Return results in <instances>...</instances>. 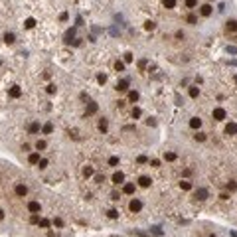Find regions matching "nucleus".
<instances>
[{"label":"nucleus","mask_w":237,"mask_h":237,"mask_svg":"<svg viewBox=\"0 0 237 237\" xmlns=\"http://www.w3.org/2000/svg\"><path fill=\"white\" fill-rule=\"evenodd\" d=\"M42 132H44V134H52L53 132V123H46V125L42 126Z\"/></svg>","instance_id":"nucleus-20"},{"label":"nucleus","mask_w":237,"mask_h":237,"mask_svg":"<svg viewBox=\"0 0 237 237\" xmlns=\"http://www.w3.org/2000/svg\"><path fill=\"white\" fill-rule=\"evenodd\" d=\"M194 138H196V140H200V142H204V140H205V134H204V132H196V134H194Z\"/></svg>","instance_id":"nucleus-39"},{"label":"nucleus","mask_w":237,"mask_h":237,"mask_svg":"<svg viewBox=\"0 0 237 237\" xmlns=\"http://www.w3.org/2000/svg\"><path fill=\"white\" fill-rule=\"evenodd\" d=\"M16 42V36H14L12 32H6L4 34V44H14Z\"/></svg>","instance_id":"nucleus-19"},{"label":"nucleus","mask_w":237,"mask_h":237,"mask_svg":"<svg viewBox=\"0 0 237 237\" xmlns=\"http://www.w3.org/2000/svg\"><path fill=\"white\" fill-rule=\"evenodd\" d=\"M180 188H182V190H186V192H188V190H192V184H190V182H188V180H182V182H180Z\"/></svg>","instance_id":"nucleus-27"},{"label":"nucleus","mask_w":237,"mask_h":237,"mask_svg":"<svg viewBox=\"0 0 237 237\" xmlns=\"http://www.w3.org/2000/svg\"><path fill=\"white\" fill-rule=\"evenodd\" d=\"M40 160H42V156H40V152H32V154L28 156V162H30V164H38Z\"/></svg>","instance_id":"nucleus-13"},{"label":"nucleus","mask_w":237,"mask_h":237,"mask_svg":"<svg viewBox=\"0 0 237 237\" xmlns=\"http://www.w3.org/2000/svg\"><path fill=\"white\" fill-rule=\"evenodd\" d=\"M144 65H146V59H140V61H138V67H140V69H144Z\"/></svg>","instance_id":"nucleus-48"},{"label":"nucleus","mask_w":237,"mask_h":237,"mask_svg":"<svg viewBox=\"0 0 237 237\" xmlns=\"http://www.w3.org/2000/svg\"><path fill=\"white\" fill-rule=\"evenodd\" d=\"M46 148H47V142H46V140H38V142H36V150H46Z\"/></svg>","instance_id":"nucleus-22"},{"label":"nucleus","mask_w":237,"mask_h":237,"mask_svg":"<svg viewBox=\"0 0 237 237\" xmlns=\"http://www.w3.org/2000/svg\"><path fill=\"white\" fill-rule=\"evenodd\" d=\"M97 81L101 83V85H105V83H107V77L103 75V73H101V75H97Z\"/></svg>","instance_id":"nucleus-42"},{"label":"nucleus","mask_w":237,"mask_h":237,"mask_svg":"<svg viewBox=\"0 0 237 237\" xmlns=\"http://www.w3.org/2000/svg\"><path fill=\"white\" fill-rule=\"evenodd\" d=\"M40 227H42V229H47V227H50V219H44V217H42V219H40Z\"/></svg>","instance_id":"nucleus-30"},{"label":"nucleus","mask_w":237,"mask_h":237,"mask_svg":"<svg viewBox=\"0 0 237 237\" xmlns=\"http://www.w3.org/2000/svg\"><path fill=\"white\" fill-rule=\"evenodd\" d=\"M111 180H113L115 186H121V184H125V174H123V172H115Z\"/></svg>","instance_id":"nucleus-5"},{"label":"nucleus","mask_w":237,"mask_h":237,"mask_svg":"<svg viewBox=\"0 0 237 237\" xmlns=\"http://www.w3.org/2000/svg\"><path fill=\"white\" fill-rule=\"evenodd\" d=\"M40 131H42L40 123H32V125L28 126V132H30V134H36V132H40Z\"/></svg>","instance_id":"nucleus-17"},{"label":"nucleus","mask_w":237,"mask_h":237,"mask_svg":"<svg viewBox=\"0 0 237 237\" xmlns=\"http://www.w3.org/2000/svg\"><path fill=\"white\" fill-rule=\"evenodd\" d=\"M235 83H237V75H235Z\"/></svg>","instance_id":"nucleus-53"},{"label":"nucleus","mask_w":237,"mask_h":237,"mask_svg":"<svg viewBox=\"0 0 237 237\" xmlns=\"http://www.w3.org/2000/svg\"><path fill=\"white\" fill-rule=\"evenodd\" d=\"M93 174H95V172H93L91 166H85V168H83V176H85V178H91Z\"/></svg>","instance_id":"nucleus-24"},{"label":"nucleus","mask_w":237,"mask_h":237,"mask_svg":"<svg viewBox=\"0 0 237 237\" xmlns=\"http://www.w3.org/2000/svg\"><path fill=\"white\" fill-rule=\"evenodd\" d=\"M8 95H10L12 99H20V97H22V87H20V85H12V87H10V91H8Z\"/></svg>","instance_id":"nucleus-4"},{"label":"nucleus","mask_w":237,"mask_h":237,"mask_svg":"<svg viewBox=\"0 0 237 237\" xmlns=\"http://www.w3.org/2000/svg\"><path fill=\"white\" fill-rule=\"evenodd\" d=\"M115 69H117V71H125V61H115Z\"/></svg>","instance_id":"nucleus-29"},{"label":"nucleus","mask_w":237,"mask_h":237,"mask_svg":"<svg viewBox=\"0 0 237 237\" xmlns=\"http://www.w3.org/2000/svg\"><path fill=\"white\" fill-rule=\"evenodd\" d=\"M24 26H26V28H34V26H36V20H34V18H28L26 22H24Z\"/></svg>","instance_id":"nucleus-35"},{"label":"nucleus","mask_w":237,"mask_h":237,"mask_svg":"<svg viewBox=\"0 0 237 237\" xmlns=\"http://www.w3.org/2000/svg\"><path fill=\"white\" fill-rule=\"evenodd\" d=\"M227 52H229V53H237V47H233V46H229V47H227Z\"/></svg>","instance_id":"nucleus-51"},{"label":"nucleus","mask_w":237,"mask_h":237,"mask_svg":"<svg viewBox=\"0 0 237 237\" xmlns=\"http://www.w3.org/2000/svg\"><path fill=\"white\" fill-rule=\"evenodd\" d=\"M132 61V53H125V63H131Z\"/></svg>","instance_id":"nucleus-45"},{"label":"nucleus","mask_w":237,"mask_h":237,"mask_svg":"<svg viewBox=\"0 0 237 237\" xmlns=\"http://www.w3.org/2000/svg\"><path fill=\"white\" fill-rule=\"evenodd\" d=\"M211 117L215 119V121H223V119L227 117V113H225V109H221V107H217V109H213V113H211Z\"/></svg>","instance_id":"nucleus-3"},{"label":"nucleus","mask_w":237,"mask_h":237,"mask_svg":"<svg viewBox=\"0 0 237 237\" xmlns=\"http://www.w3.org/2000/svg\"><path fill=\"white\" fill-rule=\"evenodd\" d=\"M231 237H237V233H235V231H231Z\"/></svg>","instance_id":"nucleus-52"},{"label":"nucleus","mask_w":237,"mask_h":237,"mask_svg":"<svg viewBox=\"0 0 237 237\" xmlns=\"http://www.w3.org/2000/svg\"><path fill=\"white\" fill-rule=\"evenodd\" d=\"M107 215L111 217V219H117V217H119V211L117 210H109V211H107Z\"/></svg>","instance_id":"nucleus-38"},{"label":"nucleus","mask_w":237,"mask_h":237,"mask_svg":"<svg viewBox=\"0 0 237 237\" xmlns=\"http://www.w3.org/2000/svg\"><path fill=\"white\" fill-rule=\"evenodd\" d=\"M131 115H132V119H138V117H140V115H142V111H140L138 107H134V109H132V111H131Z\"/></svg>","instance_id":"nucleus-31"},{"label":"nucleus","mask_w":237,"mask_h":237,"mask_svg":"<svg viewBox=\"0 0 237 237\" xmlns=\"http://www.w3.org/2000/svg\"><path fill=\"white\" fill-rule=\"evenodd\" d=\"M97 126H99V131H101V132H107V131H109V121H107V119H101Z\"/></svg>","instance_id":"nucleus-15"},{"label":"nucleus","mask_w":237,"mask_h":237,"mask_svg":"<svg viewBox=\"0 0 237 237\" xmlns=\"http://www.w3.org/2000/svg\"><path fill=\"white\" fill-rule=\"evenodd\" d=\"M111 198H113V200H119V198H121V192H113Z\"/></svg>","instance_id":"nucleus-47"},{"label":"nucleus","mask_w":237,"mask_h":237,"mask_svg":"<svg viewBox=\"0 0 237 237\" xmlns=\"http://www.w3.org/2000/svg\"><path fill=\"white\" fill-rule=\"evenodd\" d=\"M198 95H200V87H190V97L196 99Z\"/></svg>","instance_id":"nucleus-28"},{"label":"nucleus","mask_w":237,"mask_h":237,"mask_svg":"<svg viewBox=\"0 0 237 237\" xmlns=\"http://www.w3.org/2000/svg\"><path fill=\"white\" fill-rule=\"evenodd\" d=\"M196 198L200 200V202H204L205 198H208V190H205V188H198V190H196Z\"/></svg>","instance_id":"nucleus-12"},{"label":"nucleus","mask_w":237,"mask_h":237,"mask_svg":"<svg viewBox=\"0 0 237 237\" xmlns=\"http://www.w3.org/2000/svg\"><path fill=\"white\" fill-rule=\"evenodd\" d=\"M162 4H164V8H168V10H172V8L176 6V0H162Z\"/></svg>","instance_id":"nucleus-23"},{"label":"nucleus","mask_w":237,"mask_h":237,"mask_svg":"<svg viewBox=\"0 0 237 237\" xmlns=\"http://www.w3.org/2000/svg\"><path fill=\"white\" fill-rule=\"evenodd\" d=\"M97 109H99V105L95 103V101H91V103L87 105V115H95V113H97Z\"/></svg>","instance_id":"nucleus-16"},{"label":"nucleus","mask_w":237,"mask_h":237,"mask_svg":"<svg viewBox=\"0 0 237 237\" xmlns=\"http://www.w3.org/2000/svg\"><path fill=\"white\" fill-rule=\"evenodd\" d=\"M134 190H136V186L132 184V182H125V184H123V192H125L126 196H132Z\"/></svg>","instance_id":"nucleus-7"},{"label":"nucleus","mask_w":237,"mask_h":237,"mask_svg":"<svg viewBox=\"0 0 237 237\" xmlns=\"http://www.w3.org/2000/svg\"><path fill=\"white\" fill-rule=\"evenodd\" d=\"M225 134H229V136L237 134V125L235 123H227V125H225Z\"/></svg>","instance_id":"nucleus-9"},{"label":"nucleus","mask_w":237,"mask_h":237,"mask_svg":"<svg viewBox=\"0 0 237 237\" xmlns=\"http://www.w3.org/2000/svg\"><path fill=\"white\" fill-rule=\"evenodd\" d=\"M14 196L16 198H26L28 196V186L24 182H18V184L14 186Z\"/></svg>","instance_id":"nucleus-1"},{"label":"nucleus","mask_w":237,"mask_h":237,"mask_svg":"<svg viewBox=\"0 0 237 237\" xmlns=\"http://www.w3.org/2000/svg\"><path fill=\"white\" fill-rule=\"evenodd\" d=\"M115 89H117V91H129V81H126V79H123V81H119Z\"/></svg>","instance_id":"nucleus-14"},{"label":"nucleus","mask_w":237,"mask_h":237,"mask_svg":"<svg viewBox=\"0 0 237 237\" xmlns=\"http://www.w3.org/2000/svg\"><path fill=\"white\" fill-rule=\"evenodd\" d=\"M225 188H227V190H235V188H237V184H235V182H231V184H227Z\"/></svg>","instance_id":"nucleus-46"},{"label":"nucleus","mask_w":237,"mask_h":237,"mask_svg":"<svg viewBox=\"0 0 237 237\" xmlns=\"http://www.w3.org/2000/svg\"><path fill=\"white\" fill-rule=\"evenodd\" d=\"M40 210H42L40 202H28V211L30 213H40Z\"/></svg>","instance_id":"nucleus-8"},{"label":"nucleus","mask_w":237,"mask_h":237,"mask_svg":"<svg viewBox=\"0 0 237 237\" xmlns=\"http://www.w3.org/2000/svg\"><path fill=\"white\" fill-rule=\"evenodd\" d=\"M190 126L194 129V131H198V129L202 126V119H200V117H192L190 119Z\"/></svg>","instance_id":"nucleus-11"},{"label":"nucleus","mask_w":237,"mask_h":237,"mask_svg":"<svg viewBox=\"0 0 237 237\" xmlns=\"http://www.w3.org/2000/svg\"><path fill=\"white\" fill-rule=\"evenodd\" d=\"M150 164L154 166V168H158V166H160V160H150Z\"/></svg>","instance_id":"nucleus-49"},{"label":"nucleus","mask_w":237,"mask_h":237,"mask_svg":"<svg viewBox=\"0 0 237 237\" xmlns=\"http://www.w3.org/2000/svg\"><path fill=\"white\" fill-rule=\"evenodd\" d=\"M156 28V24L152 22V20H148V22H144V30H154Z\"/></svg>","instance_id":"nucleus-34"},{"label":"nucleus","mask_w":237,"mask_h":237,"mask_svg":"<svg viewBox=\"0 0 237 237\" xmlns=\"http://www.w3.org/2000/svg\"><path fill=\"white\" fill-rule=\"evenodd\" d=\"M129 101H132V103L138 101V93L136 91H131V93H129Z\"/></svg>","instance_id":"nucleus-36"},{"label":"nucleus","mask_w":237,"mask_h":237,"mask_svg":"<svg viewBox=\"0 0 237 237\" xmlns=\"http://www.w3.org/2000/svg\"><path fill=\"white\" fill-rule=\"evenodd\" d=\"M150 184H152V178H148V176H140V178H138V186H140V188H148Z\"/></svg>","instance_id":"nucleus-10"},{"label":"nucleus","mask_w":237,"mask_h":237,"mask_svg":"<svg viewBox=\"0 0 237 237\" xmlns=\"http://www.w3.org/2000/svg\"><path fill=\"white\" fill-rule=\"evenodd\" d=\"M40 219H42V217H40V213H32V215H30V223L36 225V223H40Z\"/></svg>","instance_id":"nucleus-25"},{"label":"nucleus","mask_w":237,"mask_h":237,"mask_svg":"<svg viewBox=\"0 0 237 237\" xmlns=\"http://www.w3.org/2000/svg\"><path fill=\"white\" fill-rule=\"evenodd\" d=\"M164 160L166 162H174L176 160V152H164Z\"/></svg>","instance_id":"nucleus-21"},{"label":"nucleus","mask_w":237,"mask_h":237,"mask_svg":"<svg viewBox=\"0 0 237 237\" xmlns=\"http://www.w3.org/2000/svg\"><path fill=\"white\" fill-rule=\"evenodd\" d=\"M186 22H188V24H196V22H198V18L194 16V14H190V16L186 18Z\"/></svg>","instance_id":"nucleus-41"},{"label":"nucleus","mask_w":237,"mask_h":237,"mask_svg":"<svg viewBox=\"0 0 237 237\" xmlns=\"http://www.w3.org/2000/svg\"><path fill=\"white\" fill-rule=\"evenodd\" d=\"M140 210H142V202H140L138 198H132L131 202H129V211H131V213H138Z\"/></svg>","instance_id":"nucleus-2"},{"label":"nucleus","mask_w":237,"mask_h":237,"mask_svg":"<svg viewBox=\"0 0 237 237\" xmlns=\"http://www.w3.org/2000/svg\"><path fill=\"white\" fill-rule=\"evenodd\" d=\"M136 162H138V164H146V162H148V158H146V156H138Z\"/></svg>","instance_id":"nucleus-43"},{"label":"nucleus","mask_w":237,"mask_h":237,"mask_svg":"<svg viewBox=\"0 0 237 237\" xmlns=\"http://www.w3.org/2000/svg\"><path fill=\"white\" fill-rule=\"evenodd\" d=\"M46 91H47V93H50V95H53V93H55V91H57V89H55V85H53V83H50V85H47V87H46Z\"/></svg>","instance_id":"nucleus-40"},{"label":"nucleus","mask_w":237,"mask_h":237,"mask_svg":"<svg viewBox=\"0 0 237 237\" xmlns=\"http://www.w3.org/2000/svg\"><path fill=\"white\" fill-rule=\"evenodd\" d=\"M225 30H227V32H237V22L235 20H229V22L225 24Z\"/></svg>","instance_id":"nucleus-18"},{"label":"nucleus","mask_w":237,"mask_h":237,"mask_svg":"<svg viewBox=\"0 0 237 237\" xmlns=\"http://www.w3.org/2000/svg\"><path fill=\"white\" fill-rule=\"evenodd\" d=\"M105 182V174H95V184H103Z\"/></svg>","instance_id":"nucleus-32"},{"label":"nucleus","mask_w":237,"mask_h":237,"mask_svg":"<svg viewBox=\"0 0 237 237\" xmlns=\"http://www.w3.org/2000/svg\"><path fill=\"white\" fill-rule=\"evenodd\" d=\"M53 225H55V227H61V225H63V221H61L59 217H53Z\"/></svg>","instance_id":"nucleus-44"},{"label":"nucleus","mask_w":237,"mask_h":237,"mask_svg":"<svg viewBox=\"0 0 237 237\" xmlns=\"http://www.w3.org/2000/svg\"><path fill=\"white\" fill-rule=\"evenodd\" d=\"M210 237H215V235H210Z\"/></svg>","instance_id":"nucleus-54"},{"label":"nucleus","mask_w":237,"mask_h":237,"mask_svg":"<svg viewBox=\"0 0 237 237\" xmlns=\"http://www.w3.org/2000/svg\"><path fill=\"white\" fill-rule=\"evenodd\" d=\"M117 164H119V156H111V158H109V166H113V168H115Z\"/></svg>","instance_id":"nucleus-37"},{"label":"nucleus","mask_w":237,"mask_h":237,"mask_svg":"<svg viewBox=\"0 0 237 237\" xmlns=\"http://www.w3.org/2000/svg\"><path fill=\"white\" fill-rule=\"evenodd\" d=\"M184 4H186V8H190V10H194V8L198 6V0H186Z\"/></svg>","instance_id":"nucleus-26"},{"label":"nucleus","mask_w":237,"mask_h":237,"mask_svg":"<svg viewBox=\"0 0 237 237\" xmlns=\"http://www.w3.org/2000/svg\"><path fill=\"white\" fill-rule=\"evenodd\" d=\"M38 168H40V170H46V168H47V160H46V158H42V160L38 162Z\"/></svg>","instance_id":"nucleus-33"},{"label":"nucleus","mask_w":237,"mask_h":237,"mask_svg":"<svg viewBox=\"0 0 237 237\" xmlns=\"http://www.w3.org/2000/svg\"><path fill=\"white\" fill-rule=\"evenodd\" d=\"M4 217H6V211H4V210H2V208H0V221H2Z\"/></svg>","instance_id":"nucleus-50"},{"label":"nucleus","mask_w":237,"mask_h":237,"mask_svg":"<svg viewBox=\"0 0 237 237\" xmlns=\"http://www.w3.org/2000/svg\"><path fill=\"white\" fill-rule=\"evenodd\" d=\"M211 12H213V8H211V4H202V6H200V14H202L204 18H208V16H211Z\"/></svg>","instance_id":"nucleus-6"}]
</instances>
